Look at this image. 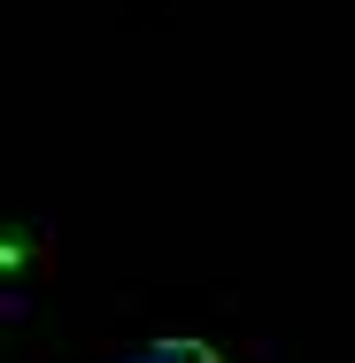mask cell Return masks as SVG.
Segmentation results:
<instances>
[{"label": "cell", "instance_id": "1", "mask_svg": "<svg viewBox=\"0 0 355 363\" xmlns=\"http://www.w3.org/2000/svg\"><path fill=\"white\" fill-rule=\"evenodd\" d=\"M124 363H224V356L209 340H147L140 356H124Z\"/></svg>", "mask_w": 355, "mask_h": 363}]
</instances>
